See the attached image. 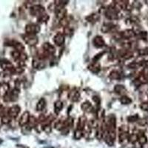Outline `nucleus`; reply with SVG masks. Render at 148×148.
<instances>
[{
	"label": "nucleus",
	"mask_w": 148,
	"mask_h": 148,
	"mask_svg": "<svg viewBox=\"0 0 148 148\" xmlns=\"http://www.w3.org/2000/svg\"><path fill=\"white\" fill-rule=\"evenodd\" d=\"M105 16L110 20H116L119 18V11L115 7H110L105 11Z\"/></svg>",
	"instance_id": "1"
},
{
	"label": "nucleus",
	"mask_w": 148,
	"mask_h": 148,
	"mask_svg": "<svg viewBox=\"0 0 148 148\" xmlns=\"http://www.w3.org/2000/svg\"><path fill=\"white\" fill-rule=\"evenodd\" d=\"M30 13L34 16L39 17L42 14H45V9L44 7H42V5H36L30 8Z\"/></svg>",
	"instance_id": "2"
},
{
	"label": "nucleus",
	"mask_w": 148,
	"mask_h": 148,
	"mask_svg": "<svg viewBox=\"0 0 148 148\" xmlns=\"http://www.w3.org/2000/svg\"><path fill=\"white\" fill-rule=\"evenodd\" d=\"M23 39L25 42L26 44L30 46H35L38 43L39 39L36 35H31V34H27L23 36Z\"/></svg>",
	"instance_id": "3"
},
{
	"label": "nucleus",
	"mask_w": 148,
	"mask_h": 148,
	"mask_svg": "<svg viewBox=\"0 0 148 148\" xmlns=\"http://www.w3.org/2000/svg\"><path fill=\"white\" fill-rule=\"evenodd\" d=\"M41 28L39 25L37 24L30 23L27 25L25 27V31L27 34H31V35H36L39 33Z\"/></svg>",
	"instance_id": "4"
},
{
	"label": "nucleus",
	"mask_w": 148,
	"mask_h": 148,
	"mask_svg": "<svg viewBox=\"0 0 148 148\" xmlns=\"http://www.w3.org/2000/svg\"><path fill=\"white\" fill-rule=\"evenodd\" d=\"M43 48V53L47 56H53L56 53V48L53 45H51L48 42L44 43L42 45Z\"/></svg>",
	"instance_id": "5"
},
{
	"label": "nucleus",
	"mask_w": 148,
	"mask_h": 148,
	"mask_svg": "<svg viewBox=\"0 0 148 148\" xmlns=\"http://www.w3.org/2000/svg\"><path fill=\"white\" fill-rule=\"evenodd\" d=\"M20 107L18 106V105H14V106H12L11 108H9L7 114L8 115L11 119L16 118L17 116H18V115L19 114V113H20Z\"/></svg>",
	"instance_id": "6"
},
{
	"label": "nucleus",
	"mask_w": 148,
	"mask_h": 148,
	"mask_svg": "<svg viewBox=\"0 0 148 148\" xmlns=\"http://www.w3.org/2000/svg\"><path fill=\"white\" fill-rule=\"evenodd\" d=\"M92 44L97 48H101L105 45V42H104L103 37L101 36H96L92 39Z\"/></svg>",
	"instance_id": "7"
},
{
	"label": "nucleus",
	"mask_w": 148,
	"mask_h": 148,
	"mask_svg": "<svg viewBox=\"0 0 148 148\" xmlns=\"http://www.w3.org/2000/svg\"><path fill=\"white\" fill-rule=\"evenodd\" d=\"M54 43L57 46H62L64 43L65 41V36H64V34L62 33H57L56 34L55 36L53 38Z\"/></svg>",
	"instance_id": "8"
},
{
	"label": "nucleus",
	"mask_w": 148,
	"mask_h": 148,
	"mask_svg": "<svg viewBox=\"0 0 148 148\" xmlns=\"http://www.w3.org/2000/svg\"><path fill=\"white\" fill-rule=\"evenodd\" d=\"M68 99L72 101H78L80 99V92L74 88L68 93Z\"/></svg>",
	"instance_id": "9"
},
{
	"label": "nucleus",
	"mask_w": 148,
	"mask_h": 148,
	"mask_svg": "<svg viewBox=\"0 0 148 148\" xmlns=\"http://www.w3.org/2000/svg\"><path fill=\"white\" fill-rule=\"evenodd\" d=\"M30 113H29L28 111H25L24 112L23 114L21 116L20 119H19V121H18V124L21 127L24 126V125H26L28 124L29 119H30Z\"/></svg>",
	"instance_id": "10"
},
{
	"label": "nucleus",
	"mask_w": 148,
	"mask_h": 148,
	"mask_svg": "<svg viewBox=\"0 0 148 148\" xmlns=\"http://www.w3.org/2000/svg\"><path fill=\"white\" fill-rule=\"evenodd\" d=\"M32 65L34 68L37 70H42L45 68L46 66L45 63L44 62V61L41 60L39 59H35L33 60Z\"/></svg>",
	"instance_id": "11"
},
{
	"label": "nucleus",
	"mask_w": 148,
	"mask_h": 148,
	"mask_svg": "<svg viewBox=\"0 0 148 148\" xmlns=\"http://www.w3.org/2000/svg\"><path fill=\"white\" fill-rule=\"evenodd\" d=\"M10 91V86L8 83H0V96L3 98Z\"/></svg>",
	"instance_id": "12"
},
{
	"label": "nucleus",
	"mask_w": 148,
	"mask_h": 148,
	"mask_svg": "<svg viewBox=\"0 0 148 148\" xmlns=\"http://www.w3.org/2000/svg\"><path fill=\"white\" fill-rule=\"evenodd\" d=\"M55 12L56 16L57 18H59V20H62V18L67 16H66L67 15V10L64 8H56Z\"/></svg>",
	"instance_id": "13"
},
{
	"label": "nucleus",
	"mask_w": 148,
	"mask_h": 148,
	"mask_svg": "<svg viewBox=\"0 0 148 148\" xmlns=\"http://www.w3.org/2000/svg\"><path fill=\"white\" fill-rule=\"evenodd\" d=\"M134 36H135V32L133 30H130V29L124 30L123 32H121V34H120V36H121V38L125 39H130V38L133 37Z\"/></svg>",
	"instance_id": "14"
},
{
	"label": "nucleus",
	"mask_w": 148,
	"mask_h": 148,
	"mask_svg": "<svg viewBox=\"0 0 148 148\" xmlns=\"http://www.w3.org/2000/svg\"><path fill=\"white\" fill-rule=\"evenodd\" d=\"M81 108L85 113H91L92 110H93V107H92V104L88 101H84V103H82L81 105Z\"/></svg>",
	"instance_id": "15"
},
{
	"label": "nucleus",
	"mask_w": 148,
	"mask_h": 148,
	"mask_svg": "<svg viewBox=\"0 0 148 148\" xmlns=\"http://www.w3.org/2000/svg\"><path fill=\"white\" fill-rule=\"evenodd\" d=\"M88 69L93 73H98L101 70L100 64L97 62H93L88 66Z\"/></svg>",
	"instance_id": "16"
},
{
	"label": "nucleus",
	"mask_w": 148,
	"mask_h": 148,
	"mask_svg": "<svg viewBox=\"0 0 148 148\" xmlns=\"http://www.w3.org/2000/svg\"><path fill=\"white\" fill-rule=\"evenodd\" d=\"M63 106H64V104L62 101L58 100V101H56L55 104H54V110H55L56 114H59L60 113L61 110H62Z\"/></svg>",
	"instance_id": "17"
},
{
	"label": "nucleus",
	"mask_w": 148,
	"mask_h": 148,
	"mask_svg": "<svg viewBox=\"0 0 148 148\" xmlns=\"http://www.w3.org/2000/svg\"><path fill=\"white\" fill-rule=\"evenodd\" d=\"M114 91L118 93V94L123 95L125 94V92H126V88L124 85H121V84H117L114 87Z\"/></svg>",
	"instance_id": "18"
},
{
	"label": "nucleus",
	"mask_w": 148,
	"mask_h": 148,
	"mask_svg": "<svg viewBox=\"0 0 148 148\" xmlns=\"http://www.w3.org/2000/svg\"><path fill=\"white\" fill-rule=\"evenodd\" d=\"M46 106V100L44 98H42L36 104V110L37 111H42L45 109Z\"/></svg>",
	"instance_id": "19"
},
{
	"label": "nucleus",
	"mask_w": 148,
	"mask_h": 148,
	"mask_svg": "<svg viewBox=\"0 0 148 148\" xmlns=\"http://www.w3.org/2000/svg\"><path fill=\"white\" fill-rule=\"evenodd\" d=\"M87 124V120L84 116H82L81 118H79V121H78L77 129L78 130H83Z\"/></svg>",
	"instance_id": "20"
},
{
	"label": "nucleus",
	"mask_w": 148,
	"mask_h": 148,
	"mask_svg": "<svg viewBox=\"0 0 148 148\" xmlns=\"http://www.w3.org/2000/svg\"><path fill=\"white\" fill-rule=\"evenodd\" d=\"M99 18V14H90V15H89L88 16L86 17V19H87L88 22H92V23L97 22Z\"/></svg>",
	"instance_id": "21"
},
{
	"label": "nucleus",
	"mask_w": 148,
	"mask_h": 148,
	"mask_svg": "<svg viewBox=\"0 0 148 148\" xmlns=\"http://www.w3.org/2000/svg\"><path fill=\"white\" fill-rule=\"evenodd\" d=\"M12 45L14 46V48L16 49V51H18L21 53L25 49V47H24L22 43H20V42H16V41H14V42H12Z\"/></svg>",
	"instance_id": "22"
},
{
	"label": "nucleus",
	"mask_w": 148,
	"mask_h": 148,
	"mask_svg": "<svg viewBox=\"0 0 148 148\" xmlns=\"http://www.w3.org/2000/svg\"><path fill=\"white\" fill-rule=\"evenodd\" d=\"M109 78L113 80H118V79H121V74L119 71H111L109 75Z\"/></svg>",
	"instance_id": "23"
},
{
	"label": "nucleus",
	"mask_w": 148,
	"mask_h": 148,
	"mask_svg": "<svg viewBox=\"0 0 148 148\" xmlns=\"http://www.w3.org/2000/svg\"><path fill=\"white\" fill-rule=\"evenodd\" d=\"M115 26L113 25H112V24H105V25H104L101 27V30L103 33H108Z\"/></svg>",
	"instance_id": "24"
},
{
	"label": "nucleus",
	"mask_w": 148,
	"mask_h": 148,
	"mask_svg": "<svg viewBox=\"0 0 148 148\" xmlns=\"http://www.w3.org/2000/svg\"><path fill=\"white\" fill-rule=\"evenodd\" d=\"M83 136H84V132H83L82 130L76 129L75 133H74V138L76 140H79L81 139Z\"/></svg>",
	"instance_id": "25"
},
{
	"label": "nucleus",
	"mask_w": 148,
	"mask_h": 148,
	"mask_svg": "<svg viewBox=\"0 0 148 148\" xmlns=\"http://www.w3.org/2000/svg\"><path fill=\"white\" fill-rule=\"evenodd\" d=\"M120 102L123 104H130L132 102V99L127 96H122L120 98Z\"/></svg>",
	"instance_id": "26"
},
{
	"label": "nucleus",
	"mask_w": 148,
	"mask_h": 148,
	"mask_svg": "<svg viewBox=\"0 0 148 148\" xmlns=\"http://www.w3.org/2000/svg\"><path fill=\"white\" fill-rule=\"evenodd\" d=\"M138 143L140 144L141 145H145V144L147 142V138L146 137V136H145V134H142L141 135V136H138Z\"/></svg>",
	"instance_id": "27"
},
{
	"label": "nucleus",
	"mask_w": 148,
	"mask_h": 148,
	"mask_svg": "<svg viewBox=\"0 0 148 148\" xmlns=\"http://www.w3.org/2000/svg\"><path fill=\"white\" fill-rule=\"evenodd\" d=\"M49 20V16L47 14H42L39 17H38V22L39 23H45Z\"/></svg>",
	"instance_id": "28"
},
{
	"label": "nucleus",
	"mask_w": 148,
	"mask_h": 148,
	"mask_svg": "<svg viewBox=\"0 0 148 148\" xmlns=\"http://www.w3.org/2000/svg\"><path fill=\"white\" fill-rule=\"evenodd\" d=\"M65 127V125H64V121H58L55 124V128L58 130H62Z\"/></svg>",
	"instance_id": "29"
},
{
	"label": "nucleus",
	"mask_w": 148,
	"mask_h": 148,
	"mask_svg": "<svg viewBox=\"0 0 148 148\" xmlns=\"http://www.w3.org/2000/svg\"><path fill=\"white\" fill-rule=\"evenodd\" d=\"M37 120L34 117V116H30V119H29V121H28V124L27 125L30 127H35L36 125H37Z\"/></svg>",
	"instance_id": "30"
},
{
	"label": "nucleus",
	"mask_w": 148,
	"mask_h": 148,
	"mask_svg": "<svg viewBox=\"0 0 148 148\" xmlns=\"http://www.w3.org/2000/svg\"><path fill=\"white\" fill-rule=\"evenodd\" d=\"M138 135L136 134V133H133V134L129 135V137H128V141L131 143L134 144L136 143V141H138Z\"/></svg>",
	"instance_id": "31"
},
{
	"label": "nucleus",
	"mask_w": 148,
	"mask_h": 148,
	"mask_svg": "<svg viewBox=\"0 0 148 148\" xmlns=\"http://www.w3.org/2000/svg\"><path fill=\"white\" fill-rule=\"evenodd\" d=\"M69 23H70V19L67 16L64 17V18H62V20H60V25L64 27V28L69 25Z\"/></svg>",
	"instance_id": "32"
},
{
	"label": "nucleus",
	"mask_w": 148,
	"mask_h": 148,
	"mask_svg": "<svg viewBox=\"0 0 148 148\" xmlns=\"http://www.w3.org/2000/svg\"><path fill=\"white\" fill-rule=\"evenodd\" d=\"M10 120L11 118L8 114H3L2 116V124H5V125H7L8 123L10 122Z\"/></svg>",
	"instance_id": "33"
},
{
	"label": "nucleus",
	"mask_w": 148,
	"mask_h": 148,
	"mask_svg": "<svg viewBox=\"0 0 148 148\" xmlns=\"http://www.w3.org/2000/svg\"><path fill=\"white\" fill-rule=\"evenodd\" d=\"M20 55H21V52H19V51H16V50L11 52V56L13 57V59H14V60H18V59H19V58H20Z\"/></svg>",
	"instance_id": "34"
},
{
	"label": "nucleus",
	"mask_w": 148,
	"mask_h": 148,
	"mask_svg": "<svg viewBox=\"0 0 148 148\" xmlns=\"http://www.w3.org/2000/svg\"><path fill=\"white\" fill-rule=\"evenodd\" d=\"M138 116L137 114L133 115V116H130L127 117V121L130 123L136 122V121H138Z\"/></svg>",
	"instance_id": "35"
},
{
	"label": "nucleus",
	"mask_w": 148,
	"mask_h": 148,
	"mask_svg": "<svg viewBox=\"0 0 148 148\" xmlns=\"http://www.w3.org/2000/svg\"><path fill=\"white\" fill-rule=\"evenodd\" d=\"M31 129H32V127H30L28 125H24V126L22 127V131L25 134H27V133H30L31 131Z\"/></svg>",
	"instance_id": "36"
},
{
	"label": "nucleus",
	"mask_w": 148,
	"mask_h": 148,
	"mask_svg": "<svg viewBox=\"0 0 148 148\" xmlns=\"http://www.w3.org/2000/svg\"><path fill=\"white\" fill-rule=\"evenodd\" d=\"M42 130L45 132L46 133H51V131H52V128H51V125H42Z\"/></svg>",
	"instance_id": "37"
},
{
	"label": "nucleus",
	"mask_w": 148,
	"mask_h": 148,
	"mask_svg": "<svg viewBox=\"0 0 148 148\" xmlns=\"http://www.w3.org/2000/svg\"><path fill=\"white\" fill-rule=\"evenodd\" d=\"M73 29H71L69 26H67V27L64 28V35L71 36V34H73Z\"/></svg>",
	"instance_id": "38"
},
{
	"label": "nucleus",
	"mask_w": 148,
	"mask_h": 148,
	"mask_svg": "<svg viewBox=\"0 0 148 148\" xmlns=\"http://www.w3.org/2000/svg\"><path fill=\"white\" fill-rule=\"evenodd\" d=\"M120 133H128V131H129V127L126 125H122L119 127V129Z\"/></svg>",
	"instance_id": "39"
},
{
	"label": "nucleus",
	"mask_w": 148,
	"mask_h": 148,
	"mask_svg": "<svg viewBox=\"0 0 148 148\" xmlns=\"http://www.w3.org/2000/svg\"><path fill=\"white\" fill-rule=\"evenodd\" d=\"M88 125L89 126L90 128H96L98 127V122L95 121V120H90L88 123Z\"/></svg>",
	"instance_id": "40"
},
{
	"label": "nucleus",
	"mask_w": 148,
	"mask_h": 148,
	"mask_svg": "<svg viewBox=\"0 0 148 148\" xmlns=\"http://www.w3.org/2000/svg\"><path fill=\"white\" fill-rule=\"evenodd\" d=\"M138 53L140 56H147L148 55V47L145 49H141L138 51Z\"/></svg>",
	"instance_id": "41"
},
{
	"label": "nucleus",
	"mask_w": 148,
	"mask_h": 148,
	"mask_svg": "<svg viewBox=\"0 0 148 148\" xmlns=\"http://www.w3.org/2000/svg\"><path fill=\"white\" fill-rule=\"evenodd\" d=\"M27 59V55L25 53H21L20 58H19V61H22V62H25Z\"/></svg>",
	"instance_id": "42"
},
{
	"label": "nucleus",
	"mask_w": 148,
	"mask_h": 148,
	"mask_svg": "<svg viewBox=\"0 0 148 148\" xmlns=\"http://www.w3.org/2000/svg\"><path fill=\"white\" fill-rule=\"evenodd\" d=\"M140 108L142 110L147 111L148 110V102H144L142 104H141L140 105Z\"/></svg>",
	"instance_id": "43"
},
{
	"label": "nucleus",
	"mask_w": 148,
	"mask_h": 148,
	"mask_svg": "<svg viewBox=\"0 0 148 148\" xmlns=\"http://www.w3.org/2000/svg\"><path fill=\"white\" fill-rule=\"evenodd\" d=\"M138 36L141 39H145L147 36V33L145 32V31H142V32H140L138 34Z\"/></svg>",
	"instance_id": "44"
},
{
	"label": "nucleus",
	"mask_w": 148,
	"mask_h": 148,
	"mask_svg": "<svg viewBox=\"0 0 148 148\" xmlns=\"http://www.w3.org/2000/svg\"><path fill=\"white\" fill-rule=\"evenodd\" d=\"M140 64L137 62H132L131 64H129V67L132 68V69H135V68H137L138 67H139Z\"/></svg>",
	"instance_id": "45"
},
{
	"label": "nucleus",
	"mask_w": 148,
	"mask_h": 148,
	"mask_svg": "<svg viewBox=\"0 0 148 148\" xmlns=\"http://www.w3.org/2000/svg\"><path fill=\"white\" fill-rule=\"evenodd\" d=\"M69 131H70V128L65 127H64V129L62 130V135H67V133H69Z\"/></svg>",
	"instance_id": "46"
},
{
	"label": "nucleus",
	"mask_w": 148,
	"mask_h": 148,
	"mask_svg": "<svg viewBox=\"0 0 148 148\" xmlns=\"http://www.w3.org/2000/svg\"><path fill=\"white\" fill-rule=\"evenodd\" d=\"M92 100L96 103V104H100V99H99V97H98V96H93L92 97Z\"/></svg>",
	"instance_id": "47"
},
{
	"label": "nucleus",
	"mask_w": 148,
	"mask_h": 148,
	"mask_svg": "<svg viewBox=\"0 0 148 148\" xmlns=\"http://www.w3.org/2000/svg\"><path fill=\"white\" fill-rule=\"evenodd\" d=\"M133 6H134L136 8H139L141 7V4L138 2H135V3H133Z\"/></svg>",
	"instance_id": "48"
},
{
	"label": "nucleus",
	"mask_w": 148,
	"mask_h": 148,
	"mask_svg": "<svg viewBox=\"0 0 148 148\" xmlns=\"http://www.w3.org/2000/svg\"><path fill=\"white\" fill-rule=\"evenodd\" d=\"M138 124H139L140 125H145L147 124V121L145 119H141L138 121Z\"/></svg>",
	"instance_id": "49"
},
{
	"label": "nucleus",
	"mask_w": 148,
	"mask_h": 148,
	"mask_svg": "<svg viewBox=\"0 0 148 148\" xmlns=\"http://www.w3.org/2000/svg\"><path fill=\"white\" fill-rule=\"evenodd\" d=\"M4 113V107L2 104H0V116H2Z\"/></svg>",
	"instance_id": "50"
},
{
	"label": "nucleus",
	"mask_w": 148,
	"mask_h": 148,
	"mask_svg": "<svg viewBox=\"0 0 148 148\" xmlns=\"http://www.w3.org/2000/svg\"><path fill=\"white\" fill-rule=\"evenodd\" d=\"M2 116H0V127L2 126Z\"/></svg>",
	"instance_id": "51"
},
{
	"label": "nucleus",
	"mask_w": 148,
	"mask_h": 148,
	"mask_svg": "<svg viewBox=\"0 0 148 148\" xmlns=\"http://www.w3.org/2000/svg\"><path fill=\"white\" fill-rule=\"evenodd\" d=\"M145 2H147V5H148V1H145Z\"/></svg>",
	"instance_id": "52"
}]
</instances>
